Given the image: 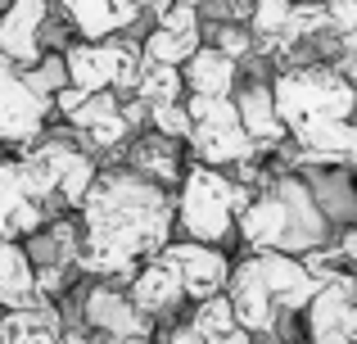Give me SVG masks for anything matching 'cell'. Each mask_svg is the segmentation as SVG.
I'll return each instance as SVG.
<instances>
[{
  "label": "cell",
  "mask_w": 357,
  "mask_h": 344,
  "mask_svg": "<svg viewBox=\"0 0 357 344\" xmlns=\"http://www.w3.org/2000/svg\"><path fill=\"white\" fill-rule=\"evenodd\" d=\"M100 344H149V340H140V336H105Z\"/></svg>",
  "instance_id": "b9f144b4"
},
{
  "label": "cell",
  "mask_w": 357,
  "mask_h": 344,
  "mask_svg": "<svg viewBox=\"0 0 357 344\" xmlns=\"http://www.w3.org/2000/svg\"><path fill=\"white\" fill-rule=\"evenodd\" d=\"M82 141L91 145V150H122V141H131V123L122 118V109L114 118H100V123H91V127H82Z\"/></svg>",
  "instance_id": "4dcf8cb0"
},
{
  "label": "cell",
  "mask_w": 357,
  "mask_h": 344,
  "mask_svg": "<svg viewBox=\"0 0 357 344\" xmlns=\"http://www.w3.org/2000/svg\"><path fill=\"white\" fill-rule=\"evenodd\" d=\"M176 222H181L185 240L199 245H222L236 231V177L208 163H190L181 177V195H176Z\"/></svg>",
  "instance_id": "3957f363"
},
{
  "label": "cell",
  "mask_w": 357,
  "mask_h": 344,
  "mask_svg": "<svg viewBox=\"0 0 357 344\" xmlns=\"http://www.w3.org/2000/svg\"><path fill=\"white\" fill-rule=\"evenodd\" d=\"M86 100H91V91H82V87H63L59 96H54V109H59V114L73 123V118L82 114V105H86Z\"/></svg>",
  "instance_id": "8d00e7d4"
},
{
  "label": "cell",
  "mask_w": 357,
  "mask_h": 344,
  "mask_svg": "<svg viewBox=\"0 0 357 344\" xmlns=\"http://www.w3.org/2000/svg\"><path fill=\"white\" fill-rule=\"evenodd\" d=\"M340 254H344V263H357V227H349L340 236Z\"/></svg>",
  "instance_id": "ab89813d"
},
{
  "label": "cell",
  "mask_w": 357,
  "mask_h": 344,
  "mask_svg": "<svg viewBox=\"0 0 357 344\" xmlns=\"http://www.w3.org/2000/svg\"><path fill=\"white\" fill-rule=\"evenodd\" d=\"M181 87H185V73H181V68H172V63H154V59H145V68H140V87H136V96L145 100L149 109H158V105H176V100H181Z\"/></svg>",
  "instance_id": "484cf974"
},
{
  "label": "cell",
  "mask_w": 357,
  "mask_h": 344,
  "mask_svg": "<svg viewBox=\"0 0 357 344\" xmlns=\"http://www.w3.org/2000/svg\"><path fill=\"white\" fill-rule=\"evenodd\" d=\"M172 222H176V200L167 186L140 177L136 168H114L100 172L96 186L82 200V227L86 240L109 254L140 263V258H158L172 245Z\"/></svg>",
  "instance_id": "6da1fadb"
},
{
  "label": "cell",
  "mask_w": 357,
  "mask_h": 344,
  "mask_svg": "<svg viewBox=\"0 0 357 344\" xmlns=\"http://www.w3.org/2000/svg\"><path fill=\"white\" fill-rule=\"evenodd\" d=\"M195 5H199V9H222V14L236 18V14H249L258 0H195Z\"/></svg>",
  "instance_id": "74e56055"
},
{
  "label": "cell",
  "mask_w": 357,
  "mask_h": 344,
  "mask_svg": "<svg viewBox=\"0 0 357 344\" xmlns=\"http://www.w3.org/2000/svg\"><path fill=\"white\" fill-rule=\"evenodd\" d=\"M253 263H258V272H262V281H267V290H271V299H276L280 313H307V304L317 299L321 281H312L303 258L267 249V254H253Z\"/></svg>",
  "instance_id": "7c38bea8"
},
{
  "label": "cell",
  "mask_w": 357,
  "mask_h": 344,
  "mask_svg": "<svg viewBox=\"0 0 357 344\" xmlns=\"http://www.w3.org/2000/svg\"><path fill=\"white\" fill-rule=\"evenodd\" d=\"M158 258L181 276L185 299H195V304L227 294L231 290V276H236V263H231L218 245H199V240H172Z\"/></svg>",
  "instance_id": "5b68a950"
},
{
  "label": "cell",
  "mask_w": 357,
  "mask_h": 344,
  "mask_svg": "<svg viewBox=\"0 0 357 344\" xmlns=\"http://www.w3.org/2000/svg\"><path fill=\"white\" fill-rule=\"evenodd\" d=\"M227 294H231V304H236L240 331H249V336H258V340H267L271 331L280 327V317H285V313L276 308V299H271V290H267V281H262L253 258L236 263V276H231Z\"/></svg>",
  "instance_id": "30bf717a"
},
{
  "label": "cell",
  "mask_w": 357,
  "mask_h": 344,
  "mask_svg": "<svg viewBox=\"0 0 357 344\" xmlns=\"http://www.w3.org/2000/svg\"><path fill=\"white\" fill-rule=\"evenodd\" d=\"M127 294L136 299V308H140V313H149V317H158V313H172L176 304L185 299L181 276H176L172 267L163 263V258H149V263L136 272V281L127 285Z\"/></svg>",
  "instance_id": "e0dca14e"
},
{
  "label": "cell",
  "mask_w": 357,
  "mask_h": 344,
  "mask_svg": "<svg viewBox=\"0 0 357 344\" xmlns=\"http://www.w3.org/2000/svg\"><path fill=\"white\" fill-rule=\"evenodd\" d=\"M303 267H307V272H312V281H335V276H340V272H349V263H344V254H340V249H307V254H303Z\"/></svg>",
  "instance_id": "e575fe53"
},
{
  "label": "cell",
  "mask_w": 357,
  "mask_h": 344,
  "mask_svg": "<svg viewBox=\"0 0 357 344\" xmlns=\"http://www.w3.org/2000/svg\"><path fill=\"white\" fill-rule=\"evenodd\" d=\"M240 105V123L262 150H280V141L289 136V127L280 123V109H276V91L271 82H249V87L236 96Z\"/></svg>",
  "instance_id": "2e32d148"
},
{
  "label": "cell",
  "mask_w": 357,
  "mask_h": 344,
  "mask_svg": "<svg viewBox=\"0 0 357 344\" xmlns=\"http://www.w3.org/2000/svg\"><path fill=\"white\" fill-rule=\"evenodd\" d=\"M105 59H109V87L114 91H136L140 87V68H145V50L127 36H109L105 41Z\"/></svg>",
  "instance_id": "d4e9b609"
},
{
  "label": "cell",
  "mask_w": 357,
  "mask_h": 344,
  "mask_svg": "<svg viewBox=\"0 0 357 344\" xmlns=\"http://www.w3.org/2000/svg\"><path fill=\"white\" fill-rule=\"evenodd\" d=\"M59 336H63V317L54 304L0 313V344H59Z\"/></svg>",
  "instance_id": "ac0fdd59"
},
{
  "label": "cell",
  "mask_w": 357,
  "mask_h": 344,
  "mask_svg": "<svg viewBox=\"0 0 357 344\" xmlns=\"http://www.w3.org/2000/svg\"><path fill=\"white\" fill-rule=\"evenodd\" d=\"M271 91H276L280 123L294 136L321 123H349L357 109V87L326 63H289L271 77Z\"/></svg>",
  "instance_id": "7a4b0ae2"
},
{
  "label": "cell",
  "mask_w": 357,
  "mask_h": 344,
  "mask_svg": "<svg viewBox=\"0 0 357 344\" xmlns=\"http://www.w3.org/2000/svg\"><path fill=\"white\" fill-rule=\"evenodd\" d=\"M331 9V32L340 36V50L357 54V0H326Z\"/></svg>",
  "instance_id": "d6a6232c"
},
{
  "label": "cell",
  "mask_w": 357,
  "mask_h": 344,
  "mask_svg": "<svg viewBox=\"0 0 357 344\" xmlns=\"http://www.w3.org/2000/svg\"><path fill=\"white\" fill-rule=\"evenodd\" d=\"M326 27H331V9H326L321 0H294V14H289V27H285L289 50H294V45H303V41L326 36Z\"/></svg>",
  "instance_id": "83f0119b"
},
{
  "label": "cell",
  "mask_w": 357,
  "mask_h": 344,
  "mask_svg": "<svg viewBox=\"0 0 357 344\" xmlns=\"http://www.w3.org/2000/svg\"><path fill=\"white\" fill-rule=\"evenodd\" d=\"M54 100L36 96L27 87V77L18 73V63H9L0 54V141L9 145H32L45 132V118H50Z\"/></svg>",
  "instance_id": "8992f818"
},
{
  "label": "cell",
  "mask_w": 357,
  "mask_h": 344,
  "mask_svg": "<svg viewBox=\"0 0 357 344\" xmlns=\"http://www.w3.org/2000/svg\"><path fill=\"white\" fill-rule=\"evenodd\" d=\"M353 73H357V68H353Z\"/></svg>",
  "instance_id": "f6af8a7d"
},
{
  "label": "cell",
  "mask_w": 357,
  "mask_h": 344,
  "mask_svg": "<svg viewBox=\"0 0 357 344\" xmlns=\"http://www.w3.org/2000/svg\"><path fill=\"white\" fill-rule=\"evenodd\" d=\"M149 123H154L158 136H172V141H190L195 136V118L185 105H158L149 109Z\"/></svg>",
  "instance_id": "1f68e13d"
},
{
  "label": "cell",
  "mask_w": 357,
  "mask_h": 344,
  "mask_svg": "<svg viewBox=\"0 0 357 344\" xmlns=\"http://www.w3.org/2000/svg\"><path fill=\"white\" fill-rule=\"evenodd\" d=\"M185 109H190V118H195L190 145H195V159H199V163H208V168H236V163H244V159L267 154L249 132H244L236 100L190 96Z\"/></svg>",
  "instance_id": "277c9868"
},
{
  "label": "cell",
  "mask_w": 357,
  "mask_h": 344,
  "mask_svg": "<svg viewBox=\"0 0 357 344\" xmlns=\"http://www.w3.org/2000/svg\"><path fill=\"white\" fill-rule=\"evenodd\" d=\"M307 344H357V276L340 272L307 304Z\"/></svg>",
  "instance_id": "52a82bcc"
},
{
  "label": "cell",
  "mask_w": 357,
  "mask_h": 344,
  "mask_svg": "<svg viewBox=\"0 0 357 344\" xmlns=\"http://www.w3.org/2000/svg\"><path fill=\"white\" fill-rule=\"evenodd\" d=\"M59 9L82 32V41H109L145 14L140 0H59Z\"/></svg>",
  "instance_id": "5bb4252c"
},
{
  "label": "cell",
  "mask_w": 357,
  "mask_h": 344,
  "mask_svg": "<svg viewBox=\"0 0 357 344\" xmlns=\"http://www.w3.org/2000/svg\"><path fill=\"white\" fill-rule=\"evenodd\" d=\"M163 344H208V340H204L199 331H195L190 322H185V327H172V331H167V336H163Z\"/></svg>",
  "instance_id": "f35d334b"
},
{
  "label": "cell",
  "mask_w": 357,
  "mask_h": 344,
  "mask_svg": "<svg viewBox=\"0 0 357 344\" xmlns=\"http://www.w3.org/2000/svg\"><path fill=\"white\" fill-rule=\"evenodd\" d=\"M317 204L331 222H353L357 227V190H353V177L349 172H312L307 177Z\"/></svg>",
  "instance_id": "603a6c76"
},
{
  "label": "cell",
  "mask_w": 357,
  "mask_h": 344,
  "mask_svg": "<svg viewBox=\"0 0 357 344\" xmlns=\"http://www.w3.org/2000/svg\"><path fill=\"white\" fill-rule=\"evenodd\" d=\"M82 322H86L91 331H100V336H140V340L154 336V317L140 313L136 299H131L127 290H118L114 281H100V285L86 290V299H82Z\"/></svg>",
  "instance_id": "9c48e42d"
},
{
  "label": "cell",
  "mask_w": 357,
  "mask_h": 344,
  "mask_svg": "<svg viewBox=\"0 0 357 344\" xmlns=\"http://www.w3.org/2000/svg\"><path fill=\"white\" fill-rule=\"evenodd\" d=\"M294 145H298V159H312V163L357 159V123H321V127H307V132L294 136Z\"/></svg>",
  "instance_id": "ffe728a7"
},
{
  "label": "cell",
  "mask_w": 357,
  "mask_h": 344,
  "mask_svg": "<svg viewBox=\"0 0 357 344\" xmlns=\"http://www.w3.org/2000/svg\"><path fill=\"white\" fill-rule=\"evenodd\" d=\"M50 304L36 285V263L27 254V245L18 240H0V308L14 313V308H41Z\"/></svg>",
  "instance_id": "9a60e30c"
},
{
  "label": "cell",
  "mask_w": 357,
  "mask_h": 344,
  "mask_svg": "<svg viewBox=\"0 0 357 344\" xmlns=\"http://www.w3.org/2000/svg\"><path fill=\"white\" fill-rule=\"evenodd\" d=\"M23 77H27V87L36 91V96H45V100H54L63 87H73L68 82V63H63V54H45L36 68H23Z\"/></svg>",
  "instance_id": "f546056e"
},
{
  "label": "cell",
  "mask_w": 357,
  "mask_h": 344,
  "mask_svg": "<svg viewBox=\"0 0 357 344\" xmlns=\"http://www.w3.org/2000/svg\"><path fill=\"white\" fill-rule=\"evenodd\" d=\"M131 168L158 186H172V181H181V150H176L172 136H158V132L140 136L131 145Z\"/></svg>",
  "instance_id": "44dd1931"
},
{
  "label": "cell",
  "mask_w": 357,
  "mask_h": 344,
  "mask_svg": "<svg viewBox=\"0 0 357 344\" xmlns=\"http://www.w3.org/2000/svg\"><path fill=\"white\" fill-rule=\"evenodd\" d=\"M353 163H357V159H353Z\"/></svg>",
  "instance_id": "ee69618b"
},
{
  "label": "cell",
  "mask_w": 357,
  "mask_h": 344,
  "mask_svg": "<svg viewBox=\"0 0 357 344\" xmlns=\"http://www.w3.org/2000/svg\"><path fill=\"white\" fill-rule=\"evenodd\" d=\"M240 240L253 249V254H267V249H276V254H285L289 245V213H285V200H280L276 190H258V200L249 204V209L240 213L236 222Z\"/></svg>",
  "instance_id": "4fadbf2b"
},
{
  "label": "cell",
  "mask_w": 357,
  "mask_h": 344,
  "mask_svg": "<svg viewBox=\"0 0 357 344\" xmlns=\"http://www.w3.org/2000/svg\"><path fill=\"white\" fill-rule=\"evenodd\" d=\"M181 73H185L190 96L231 100V91H236V59H231V54H222L218 45H199V54H195Z\"/></svg>",
  "instance_id": "d6986e66"
},
{
  "label": "cell",
  "mask_w": 357,
  "mask_h": 344,
  "mask_svg": "<svg viewBox=\"0 0 357 344\" xmlns=\"http://www.w3.org/2000/svg\"><path fill=\"white\" fill-rule=\"evenodd\" d=\"M289 14H294V0H258L249 9V32L258 41H276V36H285Z\"/></svg>",
  "instance_id": "f1b7e54d"
},
{
  "label": "cell",
  "mask_w": 357,
  "mask_h": 344,
  "mask_svg": "<svg viewBox=\"0 0 357 344\" xmlns=\"http://www.w3.org/2000/svg\"><path fill=\"white\" fill-rule=\"evenodd\" d=\"M199 45H204V32H172V27H154V32L145 36V59L185 68V63L199 54Z\"/></svg>",
  "instance_id": "cb8c5ba5"
},
{
  "label": "cell",
  "mask_w": 357,
  "mask_h": 344,
  "mask_svg": "<svg viewBox=\"0 0 357 344\" xmlns=\"http://www.w3.org/2000/svg\"><path fill=\"white\" fill-rule=\"evenodd\" d=\"M213 344H258V336H249V331H236V336H222Z\"/></svg>",
  "instance_id": "60d3db41"
},
{
  "label": "cell",
  "mask_w": 357,
  "mask_h": 344,
  "mask_svg": "<svg viewBox=\"0 0 357 344\" xmlns=\"http://www.w3.org/2000/svg\"><path fill=\"white\" fill-rule=\"evenodd\" d=\"M122 109V100L114 96V91H96V96L82 105V114L73 118V132H82V127H91V123H100V118H114Z\"/></svg>",
  "instance_id": "d590c367"
},
{
  "label": "cell",
  "mask_w": 357,
  "mask_h": 344,
  "mask_svg": "<svg viewBox=\"0 0 357 344\" xmlns=\"http://www.w3.org/2000/svg\"><path fill=\"white\" fill-rule=\"evenodd\" d=\"M213 45H218L222 54H231V59H244V54H253L258 50V36L249 32V27H240V23H218L213 27Z\"/></svg>",
  "instance_id": "836d02e7"
},
{
  "label": "cell",
  "mask_w": 357,
  "mask_h": 344,
  "mask_svg": "<svg viewBox=\"0 0 357 344\" xmlns=\"http://www.w3.org/2000/svg\"><path fill=\"white\" fill-rule=\"evenodd\" d=\"M50 209L36 204L23 186V163L0 159V240H23L45 227Z\"/></svg>",
  "instance_id": "8fae6325"
},
{
  "label": "cell",
  "mask_w": 357,
  "mask_h": 344,
  "mask_svg": "<svg viewBox=\"0 0 357 344\" xmlns=\"http://www.w3.org/2000/svg\"><path fill=\"white\" fill-rule=\"evenodd\" d=\"M45 27H50L45 0H14L0 14V54L18 68H36L45 59Z\"/></svg>",
  "instance_id": "ba28073f"
},
{
  "label": "cell",
  "mask_w": 357,
  "mask_h": 344,
  "mask_svg": "<svg viewBox=\"0 0 357 344\" xmlns=\"http://www.w3.org/2000/svg\"><path fill=\"white\" fill-rule=\"evenodd\" d=\"M140 5H145V9H149V0H140Z\"/></svg>",
  "instance_id": "7bdbcfd3"
},
{
  "label": "cell",
  "mask_w": 357,
  "mask_h": 344,
  "mask_svg": "<svg viewBox=\"0 0 357 344\" xmlns=\"http://www.w3.org/2000/svg\"><path fill=\"white\" fill-rule=\"evenodd\" d=\"M190 327L199 331L204 340H222V336H236L240 331V317H236V304H231V294H218V299H204V304H195V317H190Z\"/></svg>",
  "instance_id": "4316f807"
},
{
  "label": "cell",
  "mask_w": 357,
  "mask_h": 344,
  "mask_svg": "<svg viewBox=\"0 0 357 344\" xmlns=\"http://www.w3.org/2000/svg\"><path fill=\"white\" fill-rule=\"evenodd\" d=\"M63 63H68V82L82 91H114L109 87V59H105V41H73L63 50Z\"/></svg>",
  "instance_id": "7402d4cb"
}]
</instances>
